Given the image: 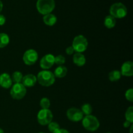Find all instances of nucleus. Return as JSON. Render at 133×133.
I'll list each match as a JSON object with an SVG mask.
<instances>
[{"mask_svg":"<svg viewBox=\"0 0 133 133\" xmlns=\"http://www.w3.org/2000/svg\"><path fill=\"white\" fill-rule=\"evenodd\" d=\"M82 124L86 130L91 132L97 131L100 125L98 119L96 116L91 114L83 117L82 119Z\"/></svg>","mask_w":133,"mask_h":133,"instance_id":"3","label":"nucleus"},{"mask_svg":"<svg viewBox=\"0 0 133 133\" xmlns=\"http://www.w3.org/2000/svg\"><path fill=\"white\" fill-rule=\"evenodd\" d=\"M116 23V18H114L113 16L109 15L105 17V21H104V25H105L107 28H113V27H115Z\"/></svg>","mask_w":133,"mask_h":133,"instance_id":"17","label":"nucleus"},{"mask_svg":"<svg viewBox=\"0 0 133 133\" xmlns=\"http://www.w3.org/2000/svg\"><path fill=\"white\" fill-rule=\"evenodd\" d=\"M10 93L13 99L19 100L25 97L27 93V90L22 83H15L11 87Z\"/></svg>","mask_w":133,"mask_h":133,"instance_id":"6","label":"nucleus"},{"mask_svg":"<svg viewBox=\"0 0 133 133\" xmlns=\"http://www.w3.org/2000/svg\"><path fill=\"white\" fill-rule=\"evenodd\" d=\"M48 125V130L50 131L51 132L55 133L56 131H58L60 128V125L57 122H51Z\"/></svg>","mask_w":133,"mask_h":133,"instance_id":"23","label":"nucleus"},{"mask_svg":"<svg viewBox=\"0 0 133 133\" xmlns=\"http://www.w3.org/2000/svg\"><path fill=\"white\" fill-rule=\"evenodd\" d=\"M132 129H133V125H131V129H130V133H132Z\"/></svg>","mask_w":133,"mask_h":133,"instance_id":"32","label":"nucleus"},{"mask_svg":"<svg viewBox=\"0 0 133 133\" xmlns=\"http://www.w3.org/2000/svg\"><path fill=\"white\" fill-rule=\"evenodd\" d=\"M36 79L39 84L45 87L53 85L55 81V77L53 73L48 70H43L40 71L38 74Z\"/></svg>","mask_w":133,"mask_h":133,"instance_id":"1","label":"nucleus"},{"mask_svg":"<svg viewBox=\"0 0 133 133\" xmlns=\"http://www.w3.org/2000/svg\"><path fill=\"white\" fill-rule=\"evenodd\" d=\"M36 81H37V79L35 75L32 74H27L23 77L21 83L25 87H32L35 85Z\"/></svg>","mask_w":133,"mask_h":133,"instance_id":"13","label":"nucleus"},{"mask_svg":"<svg viewBox=\"0 0 133 133\" xmlns=\"http://www.w3.org/2000/svg\"><path fill=\"white\" fill-rule=\"evenodd\" d=\"M125 98L127 101L130 102L133 101V90L132 88H129L125 92Z\"/></svg>","mask_w":133,"mask_h":133,"instance_id":"26","label":"nucleus"},{"mask_svg":"<svg viewBox=\"0 0 133 133\" xmlns=\"http://www.w3.org/2000/svg\"><path fill=\"white\" fill-rule=\"evenodd\" d=\"M0 86L5 89H8L12 86L11 77L9 74L3 73L0 75Z\"/></svg>","mask_w":133,"mask_h":133,"instance_id":"12","label":"nucleus"},{"mask_svg":"<svg viewBox=\"0 0 133 133\" xmlns=\"http://www.w3.org/2000/svg\"><path fill=\"white\" fill-rule=\"evenodd\" d=\"M73 61L76 66L81 67L86 63V58L83 53H76L73 57Z\"/></svg>","mask_w":133,"mask_h":133,"instance_id":"14","label":"nucleus"},{"mask_svg":"<svg viewBox=\"0 0 133 133\" xmlns=\"http://www.w3.org/2000/svg\"><path fill=\"white\" fill-rule=\"evenodd\" d=\"M57 21V17L55 15L51 14H48L46 15H44L43 17V22L45 25L48 26H53L56 23Z\"/></svg>","mask_w":133,"mask_h":133,"instance_id":"15","label":"nucleus"},{"mask_svg":"<svg viewBox=\"0 0 133 133\" xmlns=\"http://www.w3.org/2000/svg\"><path fill=\"white\" fill-rule=\"evenodd\" d=\"M74 51H74V49L73 48L72 46H69L66 49V54L68 55H72L73 53H74Z\"/></svg>","mask_w":133,"mask_h":133,"instance_id":"27","label":"nucleus"},{"mask_svg":"<svg viewBox=\"0 0 133 133\" xmlns=\"http://www.w3.org/2000/svg\"><path fill=\"white\" fill-rule=\"evenodd\" d=\"M3 6V3L1 2V1L0 0V12H1V10H2Z\"/></svg>","mask_w":133,"mask_h":133,"instance_id":"31","label":"nucleus"},{"mask_svg":"<svg viewBox=\"0 0 133 133\" xmlns=\"http://www.w3.org/2000/svg\"><path fill=\"white\" fill-rule=\"evenodd\" d=\"M38 59V55L36 50L32 49H28L23 55V61L26 65L31 66L35 64Z\"/></svg>","mask_w":133,"mask_h":133,"instance_id":"8","label":"nucleus"},{"mask_svg":"<svg viewBox=\"0 0 133 133\" xmlns=\"http://www.w3.org/2000/svg\"><path fill=\"white\" fill-rule=\"evenodd\" d=\"M71 46L76 53H82L87 50L88 47V40L83 35H78L74 38Z\"/></svg>","mask_w":133,"mask_h":133,"instance_id":"5","label":"nucleus"},{"mask_svg":"<svg viewBox=\"0 0 133 133\" xmlns=\"http://www.w3.org/2000/svg\"><path fill=\"white\" fill-rule=\"evenodd\" d=\"M6 22V18L2 14H0V26L3 25Z\"/></svg>","mask_w":133,"mask_h":133,"instance_id":"28","label":"nucleus"},{"mask_svg":"<svg viewBox=\"0 0 133 133\" xmlns=\"http://www.w3.org/2000/svg\"><path fill=\"white\" fill-rule=\"evenodd\" d=\"M131 125H132V123H131V122H128V121L125 120L124 122V123H123V127H125V128H129V127Z\"/></svg>","mask_w":133,"mask_h":133,"instance_id":"29","label":"nucleus"},{"mask_svg":"<svg viewBox=\"0 0 133 133\" xmlns=\"http://www.w3.org/2000/svg\"><path fill=\"white\" fill-rule=\"evenodd\" d=\"M121 74L126 77H131L133 75V63L131 61H126L121 68Z\"/></svg>","mask_w":133,"mask_h":133,"instance_id":"11","label":"nucleus"},{"mask_svg":"<svg viewBox=\"0 0 133 133\" xmlns=\"http://www.w3.org/2000/svg\"><path fill=\"white\" fill-rule=\"evenodd\" d=\"M68 73V69L64 66H58L55 70L54 75L57 78H63Z\"/></svg>","mask_w":133,"mask_h":133,"instance_id":"16","label":"nucleus"},{"mask_svg":"<svg viewBox=\"0 0 133 133\" xmlns=\"http://www.w3.org/2000/svg\"><path fill=\"white\" fill-rule=\"evenodd\" d=\"M50 100L47 97H43L40 101V105L42 109H48L50 107Z\"/></svg>","mask_w":133,"mask_h":133,"instance_id":"24","label":"nucleus"},{"mask_svg":"<svg viewBox=\"0 0 133 133\" xmlns=\"http://www.w3.org/2000/svg\"><path fill=\"white\" fill-rule=\"evenodd\" d=\"M66 115L69 120L74 122H78L83 119L84 114H83L81 109L73 107L70 108L67 110Z\"/></svg>","mask_w":133,"mask_h":133,"instance_id":"9","label":"nucleus"},{"mask_svg":"<svg viewBox=\"0 0 133 133\" xmlns=\"http://www.w3.org/2000/svg\"><path fill=\"white\" fill-rule=\"evenodd\" d=\"M55 133H70L68 131L64 129H59L57 131H56Z\"/></svg>","mask_w":133,"mask_h":133,"instance_id":"30","label":"nucleus"},{"mask_svg":"<svg viewBox=\"0 0 133 133\" xmlns=\"http://www.w3.org/2000/svg\"><path fill=\"white\" fill-rule=\"evenodd\" d=\"M0 133H5L4 132V131L1 128H0Z\"/></svg>","mask_w":133,"mask_h":133,"instance_id":"33","label":"nucleus"},{"mask_svg":"<svg viewBox=\"0 0 133 133\" xmlns=\"http://www.w3.org/2000/svg\"><path fill=\"white\" fill-rule=\"evenodd\" d=\"M10 42V38L7 34L1 32L0 33V48L6 47Z\"/></svg>","mask_w":133,"mask_h":133,"instance_id":"18","label":"nucleus"},{"mask_svg":"<svg viewBox=\"0 0 133 133\" xmlns=\"http://www.w3.org/2000/svg\"><path fill=\"white\" fill-rule=\"evenodd\" d=\"M23 74L20 71H14L11 77L12 81V83H14V84L15 83H21L22 79H23Z\"/></svg>","mask_w":133,"mask_h":133,"instance_id":"20","label":"nucleus"},{"mask_svg":"<svg viewBox=\"0 0 133 133\" xmlns=\"http://www.w3.org/2000/svg\"><path fill=\"white\" fill-rule=\"evenodd\" d=\"M121 77H122V74H121L120 71H118V70H113L110 71L109 74V79L112 82L118 81L120 79Z\"/></svg>","mask_w":133,"mask_h":133,"instance_id":"19","label":"nucleus"},{"mask_svg":"<svg viewBox=\"0 0 133 133\" xmlns=\"http://www.w3.org/2000/svg\"><path fill=\"white\" fill-rule=\"evenodd\" d=\"M106 133H112V132H106Z\"/></svg>","mask_w":133,"mask_h":133,"instance_id":"35","label":"nucleus"},{"mask_svg":"<svg viewBox=\"0 0 133 133\" xmlns=\"http://www.w3.org/2000/svg\"><path fill=\"white\" fill-rule=\"evenodd\" d=\"M52 112L49 109H42L38 112L37 115V120L41 125H47L53 119Z\"/></svg>","mask_w":133,"mask_h":133,"instance_id":"7","label":"nucleus"},{"mask_svg":"<svg viewBox=\"0 0 133 133\" xmlns=\"http://www.w3.org/2000/svg\"><path fill=\"white\" fill-rule=\"evenodd\" d=\"M66 62V58L62 55H57V57H55V64L57 65H59V66H62Z\"/></svg>","mask_w":133,"mask_h":133,"instance_id":"25","label":"nucleus"},{"mask_svg":"<svg viewBox=\"0 0 133 133\" xmlns=\"http://www.w3.org/2000/svg\"><path fill=\"white\" fill-rule=\"evenodd\" d=\"M55 64V56L52 54H47L41 58L40 66L43 70H46L51 68Z\"/></svg>","mask_w":133,"mask_h":133,"instance_id":"10","label":"nucleus"},{"mask_svg":"<svg viewBox=\"0 0 133 133\" xmlns=\"http://www.w3.org/2000/svg\"><path fill=\"white\" fill-rule=\"evenodd\" d=\"M38 133H45V132H38Z\"/></svg>","mask_w":133,"mask_h":133,"instance_id":"34","label":"nucleus"},{"mask_svg":"<svg viewBox=\"0 0 133 133\" xmlns=\"http://www.w3.org/2000/svg\"><path fill=\"white\" fill-rule=\"evenodd\" d=\"M110 16L114 18H123L127 14V7L122 3H116L110 8Z\"/></svg>","mask_w":133,"mask_h":133,"instance_id":"4","label":"nucleus"},{"mask_svg":"<svg viewBox=\"0 0 133 133\" xmlns=\"http://www.w3.org/2000/svg\"><path fill=\"white\" fill-rule=\"evenodd\" d=\"M125 119L131 123H133V107H129L127 109L125 112Z\"/></svg>","mask_w":133,"mask_h":133,"instance_id":"22","label":"nucleus"},{"mask_svg":"<svg viewBox=\"0 0 133 133\" xmlns=\"http://www.w3.org/2000/svg\"><path fill=\"white\" fill-rule=\"evenodd\" d=\"M55 7L54 0H38L36 9L39 13L43 15L50 14Z\"/></svg>","mask_w":133,"mask_h":133,"instance_id":"2","label":"nucleus"},{"mask_svg":"<svg viewBox=\"0 0 133 133\" xmlns=\"http://www.w3.org/2000/svg\"><path fill=\"white\" fill-rule=\"evenodd\" d=\"M81 110L83 114H84V115H90L91 113L92 112V107L90 104L85 103L81 107Z\"/></svg>","mask_w":133,"mask_h":133,"instance_id":"21","label":"nucleus"}]
</instances>
